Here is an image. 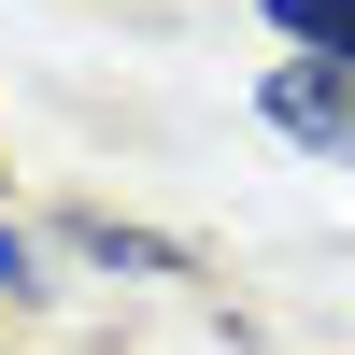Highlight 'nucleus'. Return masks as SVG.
Wrapping results in <instances>:
<instances>
[{"label":"nucleus","mask_w":355,"mask_h":355,"mask_svg":"<svg viewBox=\"0 0 355 355\" xmlns=\"http://www.w3.org/2000/svg\"><path fill=\"white\" fill-rule=\"evenodd\" d=\"M270 128L313 142V157H355V71L341 57H284L270 71Z\"/></svg>","instance_id":"nucleus-1"},{"label":"nucleus","mask_w":355,"mask_h":355,"mask_svg":"<svg viewBox=\"0 0 355 355\" xmlns=\"http://www.w3.org/2000/svg\"><path fill=\"white\" fill-rule=\"evenodd\" d=\"M57 242L100 256V270H142V284H199V256H185V242H157V227H128V214H71Z\"/></svg>","instance_id":"nucleus-2"},{"label":"nucleus","mask_w":355,"mask_h":355,"mask_svg":"<svg viewBox=\"0 0 355 355\" xmlns=\"http://www.w3.org/2000/svg\"><path fill=\"white\" fill-rule=\"evenodd\" d=\"M256 15H270L299 57H341V71H355V0H256Z\"/></svg>","instance_id":"nucleus-3"},{"label":"nucleus","mask_w":355,"mask_h":355,"mask_svg":"<svg viewBox=\"0 0 355 355\" xmlns=\"http://www.w3.org/2000/svg\"><path fill=\"white\" fill-rule=\"evenodd\" d=\"M28 270H43V256H28L15 227H0V299H28Z\"/></svg>","instance_id":"nucleus-4"}]
</instances>
